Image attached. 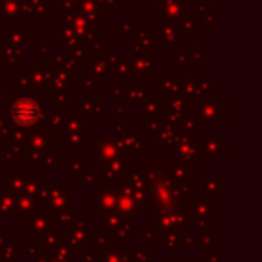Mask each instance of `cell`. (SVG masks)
I'll return each mask as SVG.
<instances>
[{"mask_svg":"<svg viewBox=\"0 0 262 262\" xmlns=\"http://www.w3.org/2000/svg\"><path fill=\"white\" fill-rule=\"evenodd\" d=\"M11 117L15 122L27 126V124H33L34 120L40 117V108H38L36 102L31 101V99H24V101H18L13 106Z\"/></svg>","mask_w":262,"mask_h":262,"instance_id":"obj_1","label":"cell"}]
</instances>
